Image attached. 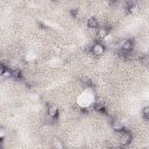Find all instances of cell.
Segmentation results:
<instances>
[{"instance_id":"6da1fadb","label":"cell","mask_w":149,"mask_h":149,"mask_svg":"<svg viewBox=\"0 0 149 149\" xmlns=\"http://www.w3.org/2000/svg\"><path fill=\"white\" fill-rule=\"evenodd\" d=\"M116 47H118L119 50H121V51L130 52V51L133 50V48H134V41L130 40V38H128V40H122V41H120V42L116 44Z\"/></svg>"},{"instance_id":"7a4b0ae2","label":"cell","mask_w":149,"mask_h":149,"mask_svg":"<svg viewBox=\"0 0 149 149\" xmlns=\"http://www.w3.org/2000/svg\"><path fill=\"white\" fill-rule=\"evenodd\" d=\"M105 50H106L105 44H104L102 42H99V41L94 42V43L92 44V47H91V52H92L94 56H100V55H102V54L105 52Z\"/></svg>"},{"instance_id":"3957f363","label":"cell","mask_w":149,"mask_h":149,"mask_svg":"<svg viewBox=\"0 0 149 149\" xmlns=\"http://www.w3.org/2000/svg\"><path fill=\"white\" fill-rule=\"evenodd\" d=\"M133 140V135L128 130H123L122 133H120V137H119V142L121 146H128Z\"/></svg>"},{"instance_id":"277c9868","label":"cell","mask_w":149,"mask_h":149,"mask_svg":"<svg viewBox=\"0 0 149 149\" xmlns=\"http://www.w3.org/2000/svg\"><path fill=\"white\" fill-rule=\"evenodd\" d=\"M111 125H112V129L114 132H116V133H122L123 130H126L123 123L121 121H119V120H113Z\"/></svg>"},{"instance_id":"5b68a950","label":"cell","mask_w":149,"mask_h":149,"mask_svg":"<svg viewBox=\"0 0 149 149\" xmlns=\"http://www.w3.org/2000/svg\"><path fill=\"white\" fill-rule=\"evenodd\" d=\"M137 9H139L137 2H135V1H128V2L126 3V12H127V13L133 14V13L137 12Z\"/></svg>"},{"instance_id":"8992f818","label":"cell","mask_w":149,"mask_h":149,"mask_svg":"<svg viewBox=\"0 0 149 149\" xmlns=\"http://www.w3.org/2000/svg\"><path fill=\"white\" fill-rule=\"evenodd\" d=\"M47 114H48V116H49L50 119H54V120H55V119H57V116H58V108H57L56 106H49Z\"/></svg>"},{"instance_id":"52a82bcc","label":"cell","mask_w":149,"mask_h":149,"mask_svg":"<svg viewBox=\"0 0 149 149\" xmlns=\"http://www.w3.org/2000/svg\"><path fill=\"white\" fill-rule=\"evenodd\" d=\"M109 35V29L108 28H98V37L100 40H106V37Z\"/></svg>"},{"instance_id":"ba28073f","label":"cell","mask_w":149,"mask_h":149,"mask_svg":"<svg viewBox=\"0 0 149 149\" xmlns=\"http://www.w3.org/2000/svg\"><path fill=\"white\" fill-rule=\"evenodd\" d=\"M87 27H88V28H93V29H98V27H99L98 20H97L95 17H93V16L88 17V19H87Z\"/></svg>"},{"instance_id":"9c48e42d","label":"cell","mask_w":149,"mask_h":149,"mask_svg":"<svg viewBox=\"0 0 149 149\" xmlns=\"http://www.w3.org/2000/svg\"><path fill=\"white\" fill-rule=\"evenodd\" d=\"M1 78L2 79H6V78H12V70L6 68V66H2V70H1Z\"/></svg>"},{"instance_id":"30bf717a","label":"cell","mask_w":149,"mask_h":149,"mask_svg":"<svg viewBox=\"0 0 149 149\" xmlns=\"http://www.w3.org/2000/svg\"><path fill=\"white\" fill-rule=\"evenodd\" d=\"M12 78L13 79H21L22 78V72L19 69H13L12 70Z\"/></svg>"},{"instance_id":"8fae6325","label":"cell","mask_w":149,"mask_h":149,"mask_svg":"<svg viewBox=\"0 0 149 149\" xmlns=\"http://www.w3.org/2000/svg\"><path fill=\"white\" fill-rule=\"evenodd\" d=\"M94 109L99 113H106V108H105L102 102H95L94 104Z\"/></svg>"},{"instance_id":"7c38bea8","label":"cell","mask_w":149,"mask_h":149,"mask_svg":"<svg viewBox=\"0 0 149 149\" xmlns=\"http://www.w3.org/2000/svg\"><path fill=\"white\" fill-rule=\"evenodd\" d=\"M142 116H143L146 120H149V106H146V107L142 109Z\"/></svg>"},{"instance_id":"4fadbf2b","label":"cell","mask_w":149,"mask_h":149,"mask_svg":"<svg viewBox=\"0 0 149 149\" xmlns=\"http://www.w3.org/2000/svg\"><path fill=\"white\" fill-rule=\"evenodd\" d=\"M54 146H55L56 149H65L64 146H63V143H62L61 141H58V140H56V141L54 142Z\"/></svg>"},{"instance_id":"5bb4252c","label":"cell","mask_w":149,"mask_h":149,"mask_svg":"<svg viewBox=\"0 0 149 149\" xmlns=\"http://www.w3.org/2000/svg\"><path fill=\"white\" fill-rule=\"evenodd\" d=\"M81 81H83L86 86H92V81H91V79L87 78V77H83V78H81Z\"/></svg>"},{"instance_id":"9a60e30c","label":"cell","mask_w":149,"mask_h":149,"mask_svg":"<svg viewBox=\"0 0 149 149\" xmlns=\"http://www.w3.org/2000/svg\"><path fill=\"white\" fill-rule=\"evenodd\" d=\"M0 135H1V139H2V140L6 137V129H5V127H1V129H0Z\"/></svg>"},{"instance_id":"2e32d148","label":"cell","mask_w":149,"mask_h":149,"mask_svg":"<svg viewBox=\"0 0 149 149\" xmlns=\"http://www.w3.org/2000/svg\"><path fill=\"white\" fill-rule=\"evenodd\" d=\"M71 14H72V15H74V16H76V15H77V9H74V10H73V9H72V10H71Z\"/></svg>"}]
</instances>
